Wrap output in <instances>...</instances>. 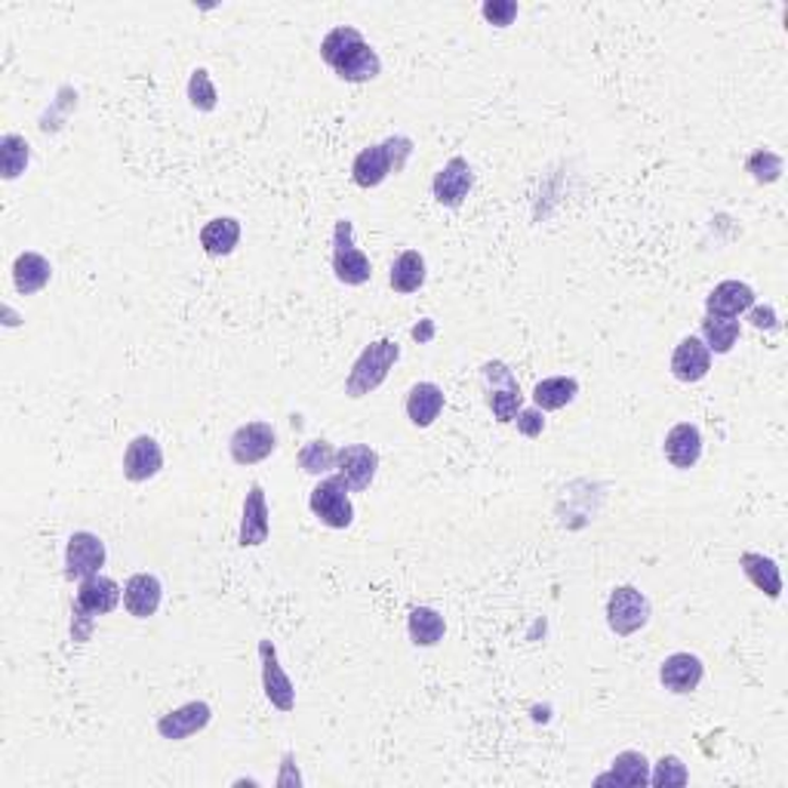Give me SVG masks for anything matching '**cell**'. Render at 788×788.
<instances>
[{
	"instance_id": "f1b7e54d",
	"label": "cell",
	"mask_w": 788,
	"mask_h": 788,
	"mask_svg": "<svg viewBox=\"0 0 788 788\" xmlns=\"http://www.w3.org/2000/svg\"><path fill=\"white\" fill-rule=\"evenodd\" d=\"M407 635L416 647H438L447 635V623L434 607H413L407 616Z\"/></svg>"
},
{
	"instance_id": "83f0119b",
	"label": "cell",
	"mask_w": 788,
	"mask_h": 788,
	"mask_svg": "<svg viewBox=\"0 0 788 788\" xmlns=\"http://www.w3.org/2000/svg\"><path fill=\"white\" fill-rule=\"evenodd\" d=\"M739 336H742L739 318H717V315H705L702 318V336L699 340L705 342V348L712 355H730Z\"/></svg>"
},
{
	"instance_id": "277c9868",
	"label": "cell",
	"mask_w": 788,
	"mask_h": 788,
	"mask_svg": "<svg viewBox=\"0 0 788 788\" xmlns=\"http://www.w3.org/2000/svg\"><path fill=\"white\" fill-rule=\"evenodd\" d=\"M352 490L340 475H327L318 487L308 493V508L330 530H348L355 524V505H352Z\"/></svg>"
},
{
	"instance_id": "1f68e13d",
	"label": "cell",
	"mask_w": 788,
	"mask_h": 788,
	"mask_svg": "<svg viewBox=\"0 0 788 788\" xmlns=\"http://www.w3.org/2000/svg\"><path fill=\"white\" fill-rule=\"evenodd\" d=\"M299 468L311 478L330 475L336 468V447L330 441H308L299 450Z\"/></svg>"
},
{
	"instance_id": "9a60e30c",
	"label": "cell",
	"mask_w": 788,
	"mask_h": 788,
	"mask_svg": "<svg viewBox=\"0 0 788 788\" xmlns=\"http://www.w3.org/2000/svg\"><path fill=\"white\" fill-rule=\"evenodd\" d=\"M702 678H705V663L697 653H672L660 665V681L675 697H690L693 690H699Z\"/></svg>"
},
{
	"instance_id": "f35d334b",
	"label": "cell",
	"mask_w": 788,
	"mask_h": 788,
	"mask_svg": "<svg viewBox=\"0 0 788 788\" xmlns=\"http://www.w3.org/2000/svg\"><path fill=\"white\" fill-rule=\"evenodd\" d=\"M93 619H96V616H90V613H84V610L74 607V619H72L74 641H87V638H90Z\"/></svg>"
},
{
	"instance_id": "8d00e7d4",
	"label": "cell",
	"mask_w": 788,
	"mask_h": 788,
	"mask_svg": "<svg viewBox=\"0 0 788 788\" xmlns=\"http://www.w3.org/2000/svg\"><path fill=\"white\" fill-rule=\"evenodd\" d=\"M515 426H518V434L537 441L539 434L545 431V413L539 410V407H520L518 416H515Z\"/></svg>"
},
{
	"instance_id": "f546056e",
	"label": "cell",
	"mask_w": 788,
	"mask_h": 788,
	"mask_svg": "<svg viewBox=\"0 0 788 788\" xmlns=\"http://www.w3.org/2000/svg\"><path fill=\"white\" fill-rule=\"evenodd\" d=\"M579 394V382L574 377H549L537 382L533 389V407L542 413L564 410L567 404H574Z\"/></svg>"
},
{
	"instance_id": "e0dca14e",
	"label": "cell",
	"mask_w": 788,
	"mask_h": 788,
	"mask_svg": "<svg viewBox=\"0 0 788 788\" xmlns=\"http://www.w3.org/2000/svg\"><path fill=\"white\" fill-rule=\"evenodd\" d=\"M712 373V352L699 336H684L672 352V377L684 385H697Z\"/></svg>"
},
{
	"instance_id": "8992f818",
	"label": "cell",
	"mask_w": 788,
	"mask_h": 788,
	"mask_svg": "<svg viewBox=\"0 0 788 788\" xmlns=\"http://www.w3.org/2000/svg\"><path fill=\"white\" fill-rule=\"evenodd\" d=\"M650 598L638 586H616L607 598V626L619 638H631L650 623Z\"/></svg>"
},
{
	"instance_id": "4dcf8cb0",
	"label": "cell",
	"mask_w": 788,
	"mask_h": 788,
	"mask_svg": "<svg viewBox=\"0 0 788 788\" xmlns=\"http://www.w3.org/2000/svg\"><path fill=\"white\" fill-rule=\"evenodd\" d=\"M32 163V145L19 133L0 136V176L7 182L19 180Z\"/></svg>"
},
{
	"instance_id": "7a4b0ae2",
	"label": "cell",
	"mask_w": 788,
	"mask_h": 788,
	"mask_svg": "<svg viewBox=\"0 0 788 788\" xmlns=\"http://www.w3.org/2000/svg\"><path fill=\"white\" fill-rule=\"evenodd\" d=\"M401 360V345L394 340H377L370 342L364 352L358 355V360L352 364L348 377H345V394L352 401H360L367 394H373L389 379L392 367Z\"/></svg>"
},
{
	"instance_id": "6da1fadb",
	"label": "cell",
	"mask_w": 788,
	"mask_h": 788,
	"mask_svg": "<svg viewBox=\"0 0 788 788\" xmlns=\"http://www.w3.org/2000/svg\"><path fill=\"white\" fill-rule=\"evenodd\" d=\"M413 158L410 136H389L385 143L364 148L355 163H352V180L358 188H379L389 176H397L407 170V161Z\"/></svg>"
},
{
	"instance_id": "d4e9b609",
	"label": "cell",
	"mask_w": 788,
	"mask_h": 788,
	"mask_svg": "<svg viewBox=\"0 0 788 788\" xmlns=\"http://www.w3.org/2000/svg\"><path fill=\"white\" fill-rule=\"evenodd\" d=\"M237 244H241V222L234 216H216L200 229V247L213 259L232 256Z\"/></svg>"
},
{
	"instance_id": "d6a6232c",
	"label": "cell",
	"mask_w": 788,
	"mask_h": 788,
	"mask_svg": "<svg viewBox=\"0 0 788 788\" xmlns=\"http://www.w3.org/2000/svg\"><path fill=\"white\" fill-rule=\"evenodd\" d=\"M783 170H786V163L783 158L771 151V148H758L749 155V161H746V173H752V180L758 185H773V182H779L783 176Z\"/></svg>"
},
{
	"instance_id": "d6986e66",
	"label": "cell",
	"mask_w": 788,
	"mask_h": 788,
	"mask_svg": "<svg viewBox=\"0 0 788 788\" xmlns=\"http://www.w3.org/2000/svg\"><path fill=\"white\" fill-rule=\"evenodd\" d=\"M163 601V586L155 574H133L124 586V607L133 619H151Z\"/></svg>"
},
{
	"instance_id": "60d3db41",
	"label": "cell",
	"mask_w": 788,
	"mask_h": 788,
	"mask_svg": "<svg viewBox=\"0 0 788 788\" xmlns=\"http://www.w3.org/2000/svg\"><path fill=\"white\" fill-rule=\"evenodd\" d=\"M431 336H434V323H431V321H426L422 327H413V340L429 342Z\"/></svg>"
},
{
	"instance_id": "ac0fdd59",
	"label": "cell",
	"mask_w": 788,
	"mask_h": 788,
	"mask_svg": "<svg viewBox=\"0 0 788 788\" xmlns=\"http://www.w3.org/2000/svg\"><path fill=\"white\" fill-rule=\"evenodd\" d=\"M124 598V589L111 579V576H87L81 579V589H77V598H74V607L90 613V616H106L111 610H118Z\"/></svg>"
},
{
	"instance_id": "2e32d148",
	"label": "cell",
	"mask_w": 788,
	"mask_h": 788,
	"mask_svg": "<svg viewBox=\"0 0 788 788\" xmlns=\"http://www.w3.org/2000/svg\"><path fill=\"white\" fill-rule=\"evenodd\" d=\"M163 468V450L155 438L139 434L133 438L124 450V478L130 484H145L151 478H158Z\"/></svg>"
},
{
	"instance_id": "603a6c76",
	"label": "cell",
	"mask_w": 788,
	"mask_h": 788,
	"mask_svg": "<svg viewBox=\"0 0 788 788\" xmlns=\"http://www.w3.org/2000/svg\"><path fill=\"white\" fill-rule=\"evenodd\" d=\"M53 278V266L47 256H40L35 250L19 253L16 262H13V284L22 296H35L40 290L50 284Z\"/></svg>"
},
{
	"instance_id": "3957f363",
	"label": "cell",
	"mask_w": 788,
	"mask_h": 788,
	"mask_svg": "<svg viewBox=\"0 0 788 788\" xmlns=\"http://www.w3.org/2000/svg\"><path fill=\"white\" fill-rule=\"evenodd\" d=\"M481 382L487 389V407L493 413V419L502 426L515 422L520 404H524V392H520V382L512 373V367L505 360H487L481 367Z\"/></svg>"
},
{
	"instance_id": "44dd1931",
	"label": "cell",
	"mask_w": 788,
	"mask_h": 788,
	"mask_svg": "<svg viewBox=\"0 0 788 788\" xmlns=\"http://www.w3.org/2000/svg\"><path fill=\"white\" fill-rule=\"evenodd\" d=\"M444 389L438 382H416L410 392H407V419H410L416 429H431L438 422V416L444 413Z\"/></svg>"
},
{
	"instance_id": "4fadbf2b",
	"label": "cell",
	"mask_w": 788,
	"mask_h": 788,
	"mask_svg": "<svg viewBox=\"0 0 788 788\" xmlns=\"http://www.w3.org/2000/svg\"><path fill=\"white\" fill-rule=\"evenodd\" d=\"M475 188V170L466 158H450L431 180V195L441 207H463Z\"/></svg>"
},
{
	"instance_id": "484cf974",
	"label": "cell",
	"mask_w": 788,
	"mask_h": 788,
	"mask_svg": "<svg viewBox=\"0 0 788 788\" xmlns=\"http://www.w3.org/2000/svg\"><path fill=\"white\" fill-rule=\"evenodd\" d=\"M426 256L419 250H404L401 256H394L392 271H389V284H392L394 293L401 296H410V293H419L426 287Z\"/></svg>"
},
{
	"instance_id": "ba28073f",
	"label": "cell",
	"mask_w": 788,
	"mask_h": 788,
	"mask_svg": "<svg viewBox=\"0 0 788 788\" xmlns=\"http://www.w3.org/2000/svg\"><path fill=\"white\" fill-rule=\"evenodd\" d=\"M106 542L90 533V530H77L69 537V545H65V579H87V576L102 574L106 567Z\"/></svg>"
},
{
	"instance_id": "30bf717a",
	"label": "cell",
	"mask_w": 788,
	"mask_h": 788,
	"mask_svg": "<svg viewBox=\"0 0 788 788\" xmlns=\"http://www.w3.org/2000/svg\"><path fill=\"white\" fill-rule=\"evenodd\" d=\"M336 475L352 493L370 490L379 475V453L370 444H348L336 450Z\"/></svg>"
},
{
	"instance_id": "7402d4cb",
	"label": "cell",
	"mask_w": 788,
	"mask_h": 788,
	"mask_svg": "<svg viewBox=\"0 0 788 788\" xmlns=\"http://www.w3.org/2000/svg\"><path fill=\"white\" fill-rule=\"evenodd\" d=\"M754 305V290L746 281H721L705 296V315L717 318H742Z\"/></svg>"
},
{
	"instance_id": "e575fe53",
	"label": "cell",
	"mask_w": 788,
	"mask_h": 788,
	"mask_svg": "<svg viewBox=\"0 0 788 788\" xmlns=\"http://www.w3.org/2000/svg\"><path fill=\"white\" fill-rule=\"evenodd\" d=\"M650 783L660 788L687 786V783H690V773H687V764H684L678 754H663V758L656 761V771H650Z\"/></svg>"
},
{
	"instance_id": "5bb4252c",
	"label": "cell",
	"mask_w": 788,
	"mask_h": 788,
	"mask_svg": "<svg viewBox=\"0 0 788 788\" xmlns=\"http://www.w3.org/2000/svg\"><path fill=\"white\" fill-rule=\"evenodd\" d=\"M210 721H213V709L204 699H192V702L158 717V734L170 742H182V739H192L200 730H207Z\"/></svg>"
},
{
	"instance_id": "9c48e42d",
	"label": "cell",
	"mask_w": 788,
	"mask_h": 788,
	"mask_svg": "<svg viewBox=\"0 0 788 788\" xmlns=\"http://www.w3.org/2000/svg\"><path fill=\"white\" fill-rule=\"evenodd\" d=\"M330 69L345 84H370V81H377L379 74H382V59L360 35L330 62Z\"/></svg>"
},
{
	"instance_id": "d590c367",
	"label": "cell",
	"mask_w": 788,
	"mask_h": 788,
	"mask_svg": "<svg viewBox=\"0 0 788 788\" xmlns=\"http://www.w3.org/2000/svg\"><path fill=\"white\" fill-rule=\"evenodd\" d=\"M481 16L490 25H496V28H508L515 22V16H518V3L515 0H487L484 7H481Z\"/></svg>"
},
{
	"instance_id": "74e56055",
	"label": "cell",
	"mask_w": 788,
	"mask_h": 788,
	"mask_svg": "<svg viewBox=\"0 0 788 788\" xmlns=\"http://www.w3.org/2000/svg\"><path fill=\"white\" fill-rule=\"evenodd\" d=\"M746 315H749V321H752L758 330H776V327H779V318H776V311H773L771 305H764V308L752 305Z\"/></svg>"
},
{
	"instance_id": "836d02e7",
	"label": "cell",
	"mask_w": 788,
	"mask_h": 788,
	"mask_svg": "<svg viewBox=\"0 0 788 788\" xmlns=\"http://www.w3.org/2000/svg\"><path fill=\"white\" fill-rule=\"evenodd\" d=\"M188 102L197 111H213L219 106V90H216L213 77L207 69H195L188 77Z\"/></svg>"
},
{
	"instance_id": "8fae6325",
	"label": "cell",
	"mask_w": 788,
	"mask_h": 788,
	"mask_svg": "<svg viewBox=\"0 0 788 788\" xmlns=\"http://www.w3.org/2000/svg\"><path fill=\"white\" fill-rule=\"evenodd\" d=\"M259 665H262V690L278 712H293L296 709V687L278 660V650L269 638L259 641Z\"/></svg>"
},
{
	"instance_id": "52a82bcc",
	"label": "cell",
	"mask_w": 788,
	"mask_h": 788,
	"mask_svg": "<svg viewBox=\"0 0 788 788\" xmlns=\"http://www.w3.org/2000/svg\"><path fill=\"white\" fill-rule=\"evenodd\" d=\"M278 450V431L271 422H247L234 431L232 441H229V453H232L234 466H256V463H266L271 453Z\"/></svg>"
},
{
	"instance_id": "ab89813d",
	"label": "cell",
	"mask_w": 788,
	"mask_h": 788,
	"mask_svg": "<svg viewBox=\"0 0 788 788\" xmlns=\"http://www.w3.org/2000/svg\"><path fill=\"white\" fill-rule=\"evenodd\" d=\"M303 783V776H299V771H293V752L284 754V773L278 776V786L281 788H287V786H299Z\"/></svg>"
},
{
	"instance_id": "7c38bea8",
	"label": "cell",
	"mask_w": 788,
	"mask_h": 788,
	"mask_svg": "<svg viewBox=\"0 0 788 788\" xmlns=\"http://www.w3.org/2000/svg\"><path fill=\"white\" fill-rule=\"evenodd\" d=\"M271 512L262 484H253L244 496V512H241V530H237V545L241 549H259L269 542Z\"/></svg>"
},
{
	"instance_id": "ffe728a7",
	"label": "cell",
	"mask_w": 788,
	"mask_h": 788,
	"mask_svg": "<svg viewBox=\"0 0 788 788\" xmlns=\"http://www.w3.org/2000/svg\"><path fill=\"white\" fill-rule=\"evenodd\" d=\"M665 459L672 463V468H681V471H690L702 459V431L693 422H678L672 426L668 434H665L663 444Z\"/></svg>"
},
{
	"instance_id": "cb8c5ba5",
	"label": "cell",
	"mask_w": 788,
	"mask_h": 788,
	"mask_svg": "<svg viewBox=\"0 0 788 788\" xmlns=\"http://www.w3.org/2000/svg\"><path fill=\"white\" fill-rule=\"evenodd\" d=\"M650 783V761L641 752H623L613 758L607 773L594 779V786H647Z\"/></svg>"
},
{
	"instance_id": "4316f807",
	"label": "cell",
	"mask_w": 788,
	"mask_h": 788,
	"mask_svg": "<svg viewBox=\"0 0 788 788\" xmlns=\"http://www.w3.org/2000/svg\"><path fill=\"white\" fill-rule=\"evenodd\" d=\"M739 567H742V574H746V579L752 582L754 589L764 591L771 601H779V594H783V576H779V564H776L773 557L758 555V552H742V555H739Z\"/></svg>"
},
{
	"instance_id": "5b68a950",
	"label": "cell",
	"mask_w": 788,
	"mask_h": 788,
	"mask_svg": "<svg viewBox=\"0 0 788 788\" xmlns=\"http://www.w3.org/2000/svg\"><path fill=\"white\" fill-rule=\"evenodd\" d=\"M333 274L345 287H364L373 278L370 256L355 247V225L352 219H340L333 229Z\"/></svg>"
}]
</instances>
